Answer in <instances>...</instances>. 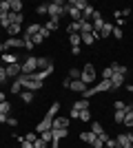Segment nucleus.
<instances>
[{"instance_id":"nucleus-1","label":"nucleus","mask_w":133,"mask_h":148,"mask_svg":"<svg viewBox=\"0 0 133 148\" xmlns=\"http://www.w3.org/2000/svg\"><path fill=\"white\" fill-rule=\"evenodd\" d=\"M60 111V102H53V104H51V108H49V113H47V115H44L42 117V122L38 124V126H36V133H44V130H51V124H53V119H56V113Z\"/></svg>"},{"instance_id":"nucleus-2","label":"nucleus","mask_w":133,"mask_h":148,"mask_svg":"<svg viewBox=\"0 0 133 148\" xmlns=\"http://www.w3.org/2000/svg\"><path fill=\"white\" fill-rule=\"evenodd\" d=\"M16 80L20 82V84H22V88H25V91H40V88H42V82H36V80H31V77H29V75H22L20 73L18 77H16Z\"/></svg>"},{"instance_id":"nucleus-3","label":"nucleus","mask_w":133,"mask_h":148,"mask_svg":"<svg viewBox=\"0 0 133 148\" xmlns=\"http://www.w3.org/2000/svg\"><path fill=\"white\" fill-rule=\"evenodd\" d=\"M64 5H67V2H62V0L49 2V18L51 20H60V16H64Z\"/></svg>"},{"instance_id":"nucleus-4","label":"nucleus","mask_w":133,"mask_h":148,"mask_svg":"<svg viewBox=\"0 0 133 148\" xmlns=\"http://www.w3.org/2000/svg\"><path fill=\"white\" fill-rule=\"evenodd\" d=\"M80 80H82L87 86L98 80V77H95V66L93 64H84V69H80Z\"/></svg>"},{"instance_id":"nucleus-5","label":"nucleus","mask_w":133,"mask_h":148,"mask_svg":"<svg viewBox=\"0 0 133 148\" xmlns=\"http://www.w3.org/2000/svg\"><path fill=\"white\" fill-rule=\"evenodd\" d=\"M36 71H38V58L29 56L22 62V75H31V73H36Z\"/></svg>"},{"instance_id":"nucleus-6","label":"nucleus","mask_w":133,"mask_h":148,"mask_svg":"<svg viewBox=\"0 0 133 148\" xmlns=\"http://www.w3.org/2000/svg\"><path fill=\"white\" fill-rule=\"evenodd\" d=\"M51 135H53L51 137V148H58L60 146V139H64L69 135V128H56V130L51 128Z\"/></svg>"},{"instance_id":"nucleus-7","label":"nucleus","mask_w":133,"mask_h":148,"mask_svg":"<svg viewBox=\"0 0 133 148\" xmlns=\"http://www.w3.org/2000/svg\"><path fill=\"white\" fill-rule=\"evenodd\" d=\"M64 13H69L71 18H73V22H82V11H80V9H76V7L64 5Z\"/></svg>"},{"instance_id":"nucleus-8","label":"nucleus","mask_w":133,"mask_h":148,"mask_svg":"<svg viewBox=\"0 0 133 148\" xmlns=\"http://www.w3.org/2000/svg\"><path fill=\"white\" fill-rule=\"evenodd\" d=\"M124 126L127 128H131L133 126V104H127V108H124Z\"/></svg>"},{"instance_id":"nucleus-9","label":"nucleus","mask_w":133,"mask_h":148,"mask_svg":"<svg viewBox=\"0 0 133 148\" xmlns=\"http://www.w3.org/2000/svg\"><path fill=\"white\" fill-rule=\"evenodd\" d=\"M5 69H7V77H18L22 73V64H9Z\"/></svg>"},{"instance_id":"nucleus-10","label":"nucleus","mask_w":133,"mask_h":148,"mask_svg":"<svg viewBox=\"0 0 133 148\" xmlns=\"http://www.w3.org/2000/svg\"><path fill=\"white\" fill-rule=\"evenodd\" d=\"M69 88H71V91H76V93H84V91H87V84H84L82 80H71Z\"/></svg>"},{"instance_id":"nucleus-11","label":"nucleus","mask_w":133,"mask_h":148,"mask_svg":"<svg viewBox=\"0 0 133 148\" xmlns=\"http://www.w3.org/2000/svg\"><path fill=\"white\" fill-rule=\"evenodd\" d=\"M69 117H56L53 119V124H51V128L56 130V128H69Z\"/></svg>"},{"instance_id":"nucleus-12","label":"nucleus","mask_w":133,"mask_h":148,"mask_svg":"<svg viewBox=\"0 0 133 148\" xmlns=\"http://www.w3.org/2000/svg\"><path fill=\"white\" fill-rule=\"evenodd\" d=\"M124 84V75L120 73H113V77H111V91H118V88Z\"/></svg>"},{"instance_id":"nucleus-13","label":"nucleus","mask_w":133,"mask_h":148,"mask_svg":"<svg viewBox=\"0 0 133 148\" xmlns=\"http://www.w3.org/2000/svg\"><path fill=\"white\" fill-rule=\"evenodd\" d=\"M5 47L7 49H20V47H25V42H22L20 38H9V40L5 42Z\"/></svg>"},{"instance_id":"nucleus-14","label":"nucleus","mask_w":133,"mask_h":148,"mask_svg":"<svg viewBox=\"0 0 133 148\" xmlns=\"http://www.w3.org/2000/svg\"><path fill=\"white\" fill-rule=\"evenodd\" d=\"M71 108H76V111H87L89 108V99L82 97V99H78V102H73V106Z\"/></svg>"},{"instance_id":"nucleus-15","label":"nucleus","mask_w":133,"mask_h":148,"mask_svg":"<svg viewBox=\"0 0 133 148\" xmlns=\"http://www.w3.org/2000/svg\"><path fill=\"white\" fill-rule=\"evenodd\" d=\"M113 27H115V25H111V22H104V27H102V31H100V40L111 36V33H113Z\"/></svg>"},{"instance_id":"nucleus-16","label":"nucleus","mask_w":133,"mask_h":148,"mask_svg":"<svg viewBox=\"0 0 133 148\" xmlns=\"http://www.w3.org/2000/svg\"><path fill=\"white\" fill-rule=\"evenodd\" d=\"M0 60L5 62V66H9V64H18V58L11 56V53H2V58H0Z\"/></svg>"},{"instance_id":"nucleus-17","label":"nucleus","mask_w":133,"mask_h":148,"mask_svg":"<svg viewBox=\"0 0 133 148\" xmlns=\"http://www.w3.org/2000/svg\"><path fill=\"white\" fill-rule=\"evenodd\" d=\"M9 20H11V25H22L25 16H22V13H13V11H9Z\"/></svg>"},{"instance_id":"nucleus-18","label":"nucleus","mask_w":133,"mask_h":148,"mask_svg":"<svg viewBox=\"0 0 133 148\" xmlns=\"http://www.w3.org/2000/svg\"><path fill=\"white\" fill-rule=\"evenodd\" d=\"M80 31H82V22H71L69 27H67V33H80Z\"/></svg>"},{"instance_id":"nucleus-19","label":"nucleus","mask_w":133,"mask_h":148,"mask_svg":"<svg viewBox=\"0 0 133 148\" xmlns=\"http://www.w3.org/2000/svg\"><path fill=\"white\" fill-rule=\"evenodd\" d=\"M91 133H93L95 137H100L102 133H104V128H102V124H100V122H91Z\"/></svg>"},{"instance_id":"nucleus-20","label":"nucleus","mask_w":133,"mask_h":148,"mask_svg":"<svg viewBox=\"0 0 133 148\" xmlns=\"http://www.w3.org/2000/svg\"><path fill=\"white\" fill-rule=\"evenodd\" d=\"M80 139H82L84 144H93L95 142V135L91 133V130H87V133H80Z\"/></svg>"},{"instance_id":"nucleus-21","label":"nucleus","mask_w":133,"mask_h":148,"mask_svg":"<svg viewBox=\"0 0 133 148\" xmlns=\"http://www.w3.org/2000/svg\"><path fill=\"white\" fill-rule=\"evenodd\" d=\"M67 5H69V7H76V9H80V11H84V7H87L89 2H84V0H69Z\"/></svg>"},{"instance_id":"nucleus-22","label":"nucleus","mask_w":133,"mask_h":148,"mask_svg":"<svg viewBox=\"0 0 133 148\" xmlns=\"http://www.w3.org/2000/svg\"><path fill=\"white\" fill-rule=\"evenodd\" d=\"M80 38H82V42H84V47H91V44L95 42V38H93V33H80Z\"/></svg>"},{"instance_id":"nucleus-23","label":"nucleus","mask_w":133,"mask_h":148,"mask_svg":"<svg viewBox=\"0 0 133 148\" xmlns=\"http://www.w3.org/2000/svg\"><path fill=\"white\" fill-rule=\"evenodd\" d=\"M58 25H60V20H51V18H49V22H44L42 27L51 33V31H56V29H58Z\"/></svg>"},{"instance_id":"nucleus-24","label":"nucleus","mask_w":133,"mask_h":148,"mask_svg":"<svg viewBox=\"0 0 133 148\" xmlns=\"http://www.w3.org/2000/svg\"><path fill=\"white\" fill-rule=\"evenodd\" d=\"M7 33H9V38H18L20 25H9V27H7Z\"/></svg>"},{"instance_id":"nucleus-25","label":"nucleus","mask_w":133,"mask_h":148,"mask_svg":"<svg viewBox=\"0 0 133 148\" xmlns=\"http://www.w3.org/2000/svg\"><path fill=\"white\" fill-rule=\"evenodd\" d=\"M51 66V60L49 58H38V71H44V69Z\"/></svg>"},{"instance_id":"nucleus-26","label":"nucleus","mask_w":133,"mask_h":148,"mask_svg":"<svg viewBox=\"0 0 133 148\" xmlns=\"http://www.w3.org/2000/svg\"><path fill=\"white\" fill-rule=\"evenodd\" d=\"M69 42H71V47H80V44H82L80 33H71V36H69Z\"/></svg>"},{"instance_id":"nucleus-27","label":"nucleus","mask_w":133,"mask_h":148,"mask_svg":"<svg viewBox=\"0 0 133 148\" xmlns=\"http://www.w3.org/2000/svg\"><path fill=\"white\" fill-rule=\"evenodd\" d=\"M11 11L13 13H22V0H11Z\"/></svg>"},{"instance_id":"nucleus-28","label":"nucleus","mask_w":133,"mask_h":148,"mask_svg":"<svg viewBox=\"0 0 133 148\" xmlns=\"http://www.w3.org/2000/svg\"><path fill=\"white\" fill-rule=\"evenodd\" d=\"M93 11H95L93 7H91V5H87V7H84V11H82V20H89V18H93Z\"/></svg>"},{"instance_id":"nucleus-29","label":"nucleus","mask_w":133,"mask_h":148,"mask_svg":"<svg viewBox=\"0 0 133 148\" xmlns=\"http://www.w3.org/2000/svg\"><path fill=\"white\" fill-rule=\"evenodd\" d=\"M80 33H93V22L82 20V31H80Z\"/></svg>"},{"instance_id":"nucleus-30","label":"nucleus","mask_w":133,"mask_h":148,"mask_svg":"<svg viewBox=\"0 0 133 148\" xmlns=\"http://www.w3.org/2000/svg\"><path fill=\"white\" fill-rule=\"evenodd\" d=\"M20 97H22V102H25V104H31L33 95H31V91H22V93H20Z\"/></svg>"},{"instance_id":"nucleus-31","label":"nucleus","mask_w":133,"mask_h":148,"mask_svg":"<svg viewBox=\"0 0 133 148\" xmlns=\"http://www.w3.org/2000/svg\"><path fill=\"white\" fill-rule=\"evenodd\" d=\"M111 77H113V69L107 66L104 71H102V80H111Z\"/></svg>"},{"instance_id":"nucleus-32","label":"nucleus","mask_w":133,"mask_h":148,"mask_svg":"<svg viewBox=\"0 0 133 148\" xmlns=\"http://www.w3.org/2000/svg\"><path fill=\"white\" fill-rule=\"evenodd\" d=\"M78 119H82V122H91V111H89V108H87V111H80V117H78Z\"/></svg>"},{"instance_id":"nucleus-33","label":"nucleus","mask_w":133,"mask_h":148,"mask_svg":"<svg viewBox=\"0 0 133 148\" xmlns=\"http://www.w3.org/2000/svg\"><path fill=\"white\" fill-rule=\"evenodd\" d=\"M113 119H115V124H122V122H124V111H115Z\"/></svg>"},{"instance_id":"nucleus-34","label":"nucleus","mask_w":133,"mask_h":148,"mask_svg":"<svg viewBox=\"0 0 133 148\" xmlns=\"http://www.w3.org/2000/svg\"><path fill=\"white\" fill-rule=\"evenodd\" d=\"M33 148H49V144L44 142V139H40V137H38V139L33 142Z\"/></svg>"},{"instance_id":"nucleus-35","label":"nucleus","mask_w":133,"mask_h":148,"mask_svg":"<svg viewBox=\"0 0 133 148\" xmlns=\"http://www.w3.org/2000/svg\"><path fill=\"white\" fill-rule=\"evenodd\" d=\"M25 139H27V142H36V139H38V133H36V130H31V133H27V135H25Z\"/></svg>"},{"instance_id":"nucleus-36","label":"nucleus","mask_w":133,"mask_h":148,"mask_svg":"<svg viewBox=\"0 0 133 148\" xmlns=\"http://www.w3.org/2000/svg\"><path fill=\"white\" fill-rule=\"evenodd\" d=\"M9 111H11V104H9V102H0V113H5V115H7Z\"/></svg>"},{"instance_id":"nucleus-37","label":"nucleus","mask_w":133,"mask_h":148,"mask_svg":"<svg viewBox=\"0 0 133 148\" xmlns=\"http://www.w3.org/2000/svg\"><path fill=\"white\" fill-rule=\"evenodd\" d=\"M36 13H40V16H44V13H49V5H38Z\"/></svg>"},{"instance_id":"nucleus-38","label":"nucleus","mask_w":133,"mask_h":148,"mask_svg":"<svg viewBox=\"0 0 133 148\" xmlns=\"http://www.w3.org/2000/svg\"><path fill=\"white\" fill-rule=\"evenodd\" d=\"M11 93H22V84H20L18 80H16V82L11 84Z\"/></svg>"},{"instance_id":"nucleus-39","label":"nucleus","mask_w":133,"mask_h":148,"mask_svg":"<svg viewBox=\"0 0 133 148\" xmlns=\"http://www.w3.org/2000/svg\"><path fill=\"white\" fill-rule=\"evenodd\" d=\"M51 137H53V135H51V130H44V133H40V139H44L47 144L51 142Z\"/></svg>"},{"instance_id":"nucleus-40","label":"nucleus","mask_w":133,"mask_h":148,"mask_svg":"<svg viewBox=\"0 0 133 148\" xmlns=\"http://www.w3.org/2000/svg\"><path fill=\"white\" fill-rule=\"evenodd\" d=\"M69 77H73V80H80V69H71V71H69Z\"/></svg>"},{"instance_id":"nucleus-41","label":"nucleus","mask_w":133,"mask_h":148,"mask_svg":"<svg viewBox=\"0 0 133 148\" xmlns=\"http://www.w3.org/2000/svg\"><path fill=\"white\" fill-rule=\"evenodd\" d=\"M111 36H115L118 40H122V36H124V33H122V29H120V27H113V33H111Z\"/></svg>"},{"instance_id":"nucleus-42","label":"nucleus","mask_w":133,"mask_h":148,"mask_svg":"<svg viewBox=\"0 0 133 148\" xmlns=\"http://www.w3.org/2000/svg\"><path fill=\"white\" fill-rule=\"evenodd\" d=\"M113 106H115V111H124V108H127V104H124V102H120V99H118V102H113Z\"/></svg>"},{"instance_id":"nucleus-43","label":"nucleus","mask_w":133,"mask_h":148,"mask_svg":"<svg viewBox=\"0 0 133 148\" xmlns=\"http://www.w3.org/2000/svg\"><path fill=\"white\" fill-rule=\"evenodd\" d=\"M78 117H80V111L71 108V111H69V119H78Z\"/></svg>"},{"instance_id":"nucleus-44","label":"nucleus","mask_w":133,"mask_h":148,"mask_svg":"<svg viewBox=\"0 0 133 148\" xmlns=\"http://www.w3.org/2000/svg\"><path fill=\"white\" fill-rule=\"evenodd\" d=\"M5 80H7V69H5V66H0V84H2Z\"/></svg>"},{"instance_id":"nucleus-45","label":"nucleus","mask_w":133,"mask_h":148,"mask_svg":"<svg viewBox=\"0 0 133 148\" xmlns=\"http://www.w3.org/2000/svg\"><path fill=\"white\" fill-rule=\"evenodd\" d=\"M42 40H44V38L40 36V33H38V36H33V38H31V42H33V47H36V44H40V42H42Z\"/></svg>"},{"instance_id":"nucleus-46","label":"nucleus","mask_w":133,"mask_h":148,"mask_svg":"<svg viewBox=\"0 0 133 148\" xmlns=\"http://www.w3.org/2000/svg\"><path fill=\"white\" fill-rule=\"evenodd\" d=\"M7 124H9V126H13V128H16V126H18V119H16V117H9V119H7Z\"/></svg>"},{"instance_id":"nucleus-47","label":"nucleus","mask_w":133,"mask_h":148,"mask_svg":"<svg viewBox=\"0 0 133 148\" xmlns=\"http://www.w3.org/2000/svg\"><path fill=\"white\" fill-rule=\"evenodd\" d=\"M71 56H80V47H71Z\"/></svg>"},{"instance_id":"nucleus-48","label":"nucleus","mask_w":133,"mask_h":148,"mask_svg":"<svg viewBox=\"0 0 133 148\" xmlns=\"http://www.w3.org/2000/svg\"><path fill=\"white\" fill-rule=\"evenodd\" d=\"M7 119H9V115H5V113H0V124H7Z\"/></svg>"},{"instance_id":"nucleus-49","label":"nucleus","mask_w":133,"mask_h":148,"mask_svg":"<svg viewBox=\"0 0 133 148\" xmlns=\"http://www.w3.org/2000/svg\"><path fill=\"white\" fill-rule=\"evenodd\" d=\"M0 53H7V47H5V42L0 44Z\"/></svg>"},{"instance_id":"nucleus-50","label":"nucleus","mask_w":133,"mask_h":148,"mask_svg":"<svg viewBox=\"0 0 133 148\" xmlns=\"http://www.w3.org/2000/svg\"><path fill=\"white\" fill-rule=\"evenodd\" d=\"M0 102H7V95H5L2 91H0Z\"/></svg>"},{"instance_id":"nucleus-51","label":"nucleus","mask_w":133,"mask_h":148,"mask_svg":"<svg viewBox=\"0 0 133 148\" xmlns=\"http://www.w3.org/2000/svg\"><path fill=\"white\" fill-rule=\"evenodd\" d=\"M127 137H129V142L133 144V133H127Z\"/></svg>"},{"instance_id":"nucleus-52","label":"nucleus","mask_w":133,"mask_h":148,"mask_svg":"<svg viewBox=\"0 0 133 148\" xmlns=\"http://www.w3.org/2000/svg\"><path fill=\"white\" fill-rule=\"evenodd\" d=\"M127 88H129V91H131V93H133V84H129V86H127Z\"/></svg>"},{"instance_id":"nucleus-53","label":"nucleus","mask_w":133,"mask_h":148,"mask_svg":"<svg viewBox=\"0 0 133 148\" xmlns=\"http://www.w3.org/2000/svg\"><path fill=\"white\" fill-rule=\"evenodd\" d=\"M102 148H109V146H107V144H104V146H102Z\"/></svg>"},{"instance_id":"nucleus-54","label":"nucleus","mask_w":133,"mask_h":148,"mask_svg":"<svg viewBox=\"0 0 133 148\" xmlns=\"http://www.w3.org/2000/svg\"><path fill=\"white\" fill-rule=\"evenodd\" d=\"M0 86H2V84H0Z\"/></svg>"}]
</instances>
